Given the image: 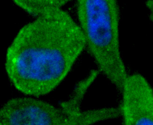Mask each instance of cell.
<instances>
[{"instance_id":"obj_1","label":"cell","mask_w":153,"mask_h":125,"mask_svg":"<svg viewBox=\"0 0 153 125\" xmlns=\"http://www.w3.org/2000/svg\"><path fill=\"white\" fill-rule=\"evenodd\" d=\"M85 47L79 25L62 9L52 11L19 30L7 50L6 72L19 92L44 96L65 80Z\"/></svg>"},{"instance_id":"obj_2","label":"cell","mask_w":153,"mask_h":125,"mask_svg":"<svg viewBox=\"0 0 153 125\" xmlns=\"http://www.w3.org/2000/svg\"><path fill=\"white\" fill-rule=\"evenodd\" d=\"M77 11L86 47L99 72L121 92L128 74L120 51L117 0H78Z\"/></svg>"},{"instance_id":"obj_3","label":"cell","mask_w":153,"mask_h":125,"mask_svg":"<svg viewBox=\"0 0 153 125\" xmlns=\"http://www.w3.org/2000/svg\"><path fill=\"white\" fill-rule=\"evenodd\" d=\"M120 108L126 125H153V88L139 73L128 75L124 83Z\"/></svg>"},{"instance_id":"obj_4","label":"cell","mask_w":153,"mask_h":125,"mask_svg":"<svg viewBox=\"0 0 153 125\" xmlns=\"http://www.w3.org/2000/svg\"><path fill=\"white\" fill-rule=\"evenodd\" d=\"M20 8L35 17L61 10L71 0H12Z\"/></svg>"},{"instance_id":"obj_5","label":"cell","mask_w":153,"mask_h":125,"mask_svg":"<svg viewBox=\"0 0 153 125\" xmlns=\"http://www.w3.org/2000/svg\"><path fill=\"white\" fill-rule=\"evenodd\" d=\"M146 4L149 12L150 20L153 22V0H148Z\"/></svg>"}]
</instances>
